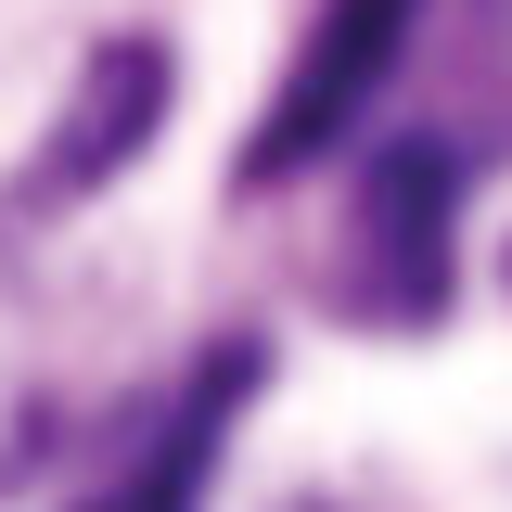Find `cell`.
Instances as JSON below:
<instances>
[{
  "instance_id": "6da1fadb",
  "label": "cell",
  "mask_w": 512,
  "mask_h": 512,
  "mask_svg": "<svg viewBox=\"0 0 512 512\" xmlns=\"http://www.w3.org/2000/svg\"><path fill=\"white\" fill-rule=\"evenodd\" d=\"M410 26H423V0H320V26L295 39V77H282V103L256 116L244 180H295V167H320V154L359 128V103H372L384 77L410 64Z\"/></svg>"
},
{
  "instance_id": "7a4b0ae2",
  "label": "cell",
  "mask_w": 512,
  "mask_h": 512,
  "mask_svg": "<svg viewBox=\"0 0 512 512\" xmlns=\"http://www.w3.org/2000/svg\"><path fill=\"white\" fill-rule=\"evenodd\" d=\"M448 218H461V154L448 141H384L359 167V231H346V295L372 320H436L448 308Z\"/></svg>"
},
{
  "instance_id": "3957f363",
  "label": "cell",
  "mask_w": 512,
  "mask_h": 512,
  "mask_svg": "<svg viewBox=\"0 0 512 512\" xmlns=\"http://www.w3.org/2000/svg\"><path fill=\"white\" fill-rule=\"evenodd\" d=\"M154 116H167V52L154 39H116V52H90V77H77V103L52 116V141H39V180H26V205H77V192H103L154 141Z\"/></svg>"
},
{
  "instance_id": "277c9868",
  "label": "cell",
  "mask_w": 512,
  "mask_h": 512,
  "mask_svg": "<svg viewBox=\"0 0 512 512\" xmlns=\"http://www.w3.org/2000/svg\"><path fill=\"white\" fill-rule=\"evenodd\" d=\"M244 384H256V346H218V359H205V384L180 397V423L154 436V461H141V474H116L103 500H77V512H192V474H205L218 423L244 410Z\"/></svg>"
}]
</instances>
